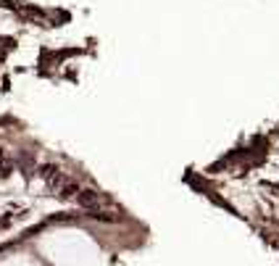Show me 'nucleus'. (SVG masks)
Segmentation results:
<instances>
[{
	"instance_id": "f257e3e1",
	"label": "nucleus",
	"mask_w": 279,
	"mask_h": 266,
	"mask_svg": "<svg viewBox=\"0 0 279 266\" xmlns=\"http://www.w3.org/2000/svg\"><path fill=\"white\" fill-rule=\"evenodd\" d=\"M76 200H79V206H82V208H100V206H111L108 195L95 193V190H82V193H76Z\"/></svg>"
},
{
	"instance_id": "f03ea898",
	"label": "nucleus",
	"mask_w": 279,
	"mask_h": 266,
	"mask_svg": "<svg viewBox=\"0 0 279 266\" xmlns=\"http://www.w3.org/2000/svg\"><path fill=\"white\" fill-rule=\"evenodd\" d=\"M74 193H79V190H76V185H66L64 193H61V198H71Z\"/></svg>"
},
{
	"instance_id": "7ed1b4c3",
	"label": "nucleus",
	"mask_w": 279,
	"mask_h": 266,
	"mask_svg": "<svg viewBox=\"0 0 279 266\" xmlns=\"http://www.w3.org/2000/svg\"><path fill=\"white\" fill-rule=\"evenodd\" d=\"M11 174V164H0V179H5Z\"/></svg>"
},
{
	"instance_id": "20e7f679",
	"label": "nucleus",
	"mask_w": 279,
	"mask_h": 266,
	"mask_svg": "<svg viewBox=\"0 0 279 266\" xmlns=\"http://www.w3.org/2000/svg\"><path fill=\"white\" fill-rule=\"evenodd\" d=\"M3 158H5V153H3V148H0V164H3Z\"/></svg>"
}]
</instances>
